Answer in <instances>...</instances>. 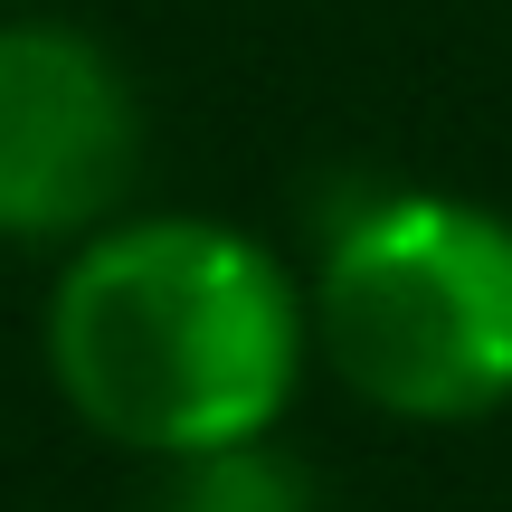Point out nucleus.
<instances>
[{
    "label": "nucleus",
    "instance_id": "obj_1",
    "mask_svg": "<svg viewBox=\"0 0 512 512\" xmlns=\"http://www.w3.org/2000/svg\"><path fill=\"white\" fill-rule=\"evenodd\" d=\"M48 370L95 437L171 465L285 418L304 370V304L238 228H95L48 304Z\"/></svg>",
    "mask_w": 512,
    "mask_h": 512
},
{
    "label": "nucleus",
    "instance_id": "obj_2",
    "mask_svg": "<svg viewBox=\"0 0 512 512\" xmlns=\"http://www.w3.org/2000/svg\"><path fill=\"white\" fill-rule=\"evenodd\" d=\"M313 342L389 418L456 427L512 399V219L437 190H380L332 219Z\"/></svg>",
    "mask_w": 512,
    "mask_h": 512
},
{
    "label": "nucleus",
    "instance_id": "obj_3",
    "mask_svg": "<svg viewBox=\"0 0 512 512\" xmlns=\"http://www.w3.org/2000/svg\"><path fill=\"white\" fill-rule=\"evenodd\" d=\"M143 162V105L86 29H0V238H95Z\"/></svg>",
    "mask_w": 512,
    "mask_h": 512
},
{
    "label": "nucleus",
    "instance_id": "obj_4",
    "mask_svg": "<svg viewBox=\"0 0 512 512\" xmlns=\"http://www.w3.org/2000/svg\"><path fill=\"white\" fill-rule=\"evenodd\" d=\"M162 512H323L313 475L266 437L238 446H200V456H171L162 475Z\"/></svg>",
    "mask_w": 512,
    "mask_h": 512
}]
</instances>
